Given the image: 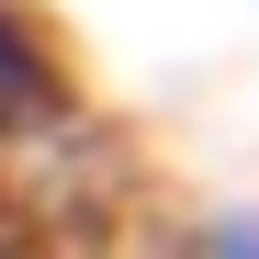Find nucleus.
Here are the masks:
<instances>
[{"mask_svg": "<svg viewBox=\"0 0 259 259\" xmlns=\"http://www.w3.org/2000/svg\"><path fill=\"white\" fill-rule=\"evenodd\" d=\"M68 102V79H57V46H46V23L23 12V0H0V136L34 113H57Z\"/></svg>", "mask_w": 259, "mask_h": 259, "instance_id": "obj_1", "label": "nucleus"}, {"mask_svg": "<svg viewBox=\"0 0 259 259\" xmlns=\"http://www.w3.org/2000/svg\"><path fill=\"white\" fill-rule=\"evenodd\" d=\"M214 259H259V214H237V226H214Z\"/></svg>", "mask_w": 259, "mask_h": 259, "instance_id": "obj_2", "label": "nucleus"}]
</instances>
